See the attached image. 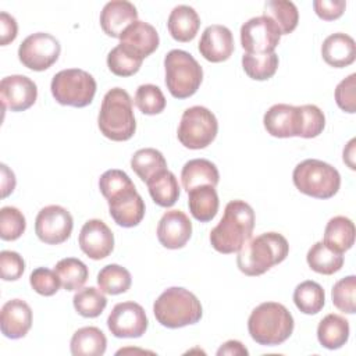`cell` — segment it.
<instances>
[{
  "instance_id": "1",
  "label": "cell",
  "mask_w": 356,
  "mask_h": 356,
  "mask_svg": "<svg viewBox=\"0 0 356 356\" xmlns=\"http://www.w3.org/2000/svg\"><path fill=\"white\" fill-rule=\"evenodd\" d=\"M254 228V211L243 200L227 203L220 222L210 231L211 246L222 254L238 252L250 239Z\"/></svg>"
},
{
  "instance_id": "2",
  "label": "cell",
  "mask_w": 356,
  "mask_h": 356,
  "mask_svg": "<svg viewBox=\"0 0 356 356\" xmlns=\"http://www.w3.org/2000/svg\"><path fill=\"white\" fill-rule=\"evenodd\" d=\"M289 252L286 238L278 232H264L248 239L238 250V268L249 277H257L282 263Z\"/></svg>"
},
{
  "instance_id": "3",
  "label": "cell",
  "mask_w": 356,
  "mask_h": 356,
  "mask_svg": "<svg viewBox=\"0 0 356 356\" xmlns=\"http://www.w3.org/2000/svg\"><path fill=\"white\" fill-rule=\"evenodd\" d=\"M293 327L291 312L277 302L260 303L252 310L248 320V331L252 339L263 346H275L285 342Z\"/></svg>"
},
{
  "instance_id": "4",
  "label": "cell",
  "mask_w": 356,
  "mask_h": 356,
  "mask_svg": "<svg viewBox=\"0 0 356 356\" xmlns=\"http://www.w3.org/2000/svg\"><path fill=\"white\" fill-rule=\"evenodd\" d=\"M97 125L100 132L114 142H124L134 136L136 122L132 99L125 89L113 88L104 95L97 117Z\"/></svg>"
},
{
  "instance_id": "5",
  "label": "cell",
  "mask_w": 356,
  "mask_h": 356,
  "mask_svg": "<svg viewBox=\"0 0 356 356\" xmlns=\"http://www.w3.org/2000/svg\"><path fill=\"white\" fill-rule=\"evenodd\" d=\"M153 313L163 327L181 328L196 324L203 310L195 293L181 286H171L154 300Z\"/></svg>"
},
{
  "instance_id": "6",
  "label": "cell",
  "mask_w": 356,
  "mask_h": 356,
  "mask_svg": "<svg viewBox=\"0 0 356 356\" xmlns=\"http://www.w3.org/2000/svg\"><path fill=\"white\" fill-rule=\"evenodd\" d=\"M292 179L299 192L316 199H330L341 186L338 170L317 159L300 161L293 168Z\"/></svg>"
},
{
  "instance_id": "7",
  "label": "cell",
  "mask_w": 356,
  "mask_h": 356,
  "mask_svg": "<svg viewBox=\"0 0 356 356\" xmlns=\"http://www.w3.org/2000/svg\"><path fill=\"white\" fill-rule=\"evenodd\" d=\"M165 86L172 97L186 99L195 95L203 81V70L185 50H170L164 57Z\"/></svg>"
},
{
  "instance_id": "8",
  "label": "cell",
  "mask_w": 356,
  "mask_h": 356,
  "mask_svg": "<svg viewBox=\"0 0 356 356\" xmlns=\"http://www.w3.org/2000/svg\"><path fill=\"white\" fill-rule=\"evenodd\" d=\"M54 100L63 106L86 107L96 93V81L85 70L68 68L58 71L50 83Z\"/></svg>"
},
{
  "instance_id": "9",
  "label": "cell",
  "mask_w": 356,
  "mask_h": 356,
  "mask_svg": "<svg viewBox=\"0 0 356 356\" xmlns=\"http://www.w3.org/2000/svg\"><path fill=\"white\" fill-rule=\"evenodd\" d=\"M218 122L216 115L203 106H192L182 113L178 125V140L188 149L207 147L217 136Z\"/></svg>"
},
{
  "instance_id": "10",
  "label": "cell",
  "mask_w": 356,
  "mask_h": 356,
  "mask_svg": "<svg viewBox=\"0 0 356 356\" xmlns=\"http://www.w3.org/2000/svg\"><path fill=\"white\" fill-rule=\"evenodd\" d=\"M60 53V42L46 32H36L26 36L18 47L19 61L33 71H44L50 68L58 60Z\"/></svg>"
},
{
  "instance_id": "11",
  "label": "cell",
  "mask_w": 356,
  "mask_h": 356,
  "mask_svg": "<svg viewBox=\"0 0 356 356\" xmlns=\"http://www.w3.org/2000/svg\"><path fill=\"white\" fill-rule=\"evenodd\" d=\"M280 39V28L266 15L253 17L241 26V44L249 54L274 53Z\"/></svg>"
},
{
  "instance_id": "12",
  "label": "cell",
  "mask_w": 356,
  "mask_h": 356,
  "mask_svg": "<svg viewBox=\"0 0 356 356\" xmlns=\"http://www.w3.org/2000/svg\"><path fill=\"white\" fill-rule=\"evenodd\" d=\"M74 228L72 216L67 209L58 204L43 207L35 220V234L47 245H60L65 242Z\"/></svg>"
},
{
  "instance_id": "13",
  "label": "cell",
  "mask_w": 356,
  "mask_h": 356,
  "mask_svg": "<svg viewBox=\"0 0 356 356\" xmlns=\"http://www.w3.org/2000/svg\"><path fill=\"white\" fill-rule=\"evenodd\" d=\"M145 309L136 302L117 303L107 317V327L115 338H139L147 330Z\"/></svg>"
},
{
  "instance_id": "14",
  "label": "cell",
  "mask_w": 356,
  "mask_h": 356,
  "mask_svg": "<svg viewBox=\"0 0 356 356\" xmlns=\"http://www.w3.org/2000/svg\"><path fill=\"white\" fill-rule=\"evenodd\" d=\"M0 96L3 108H8L11 111H25L35 104L38 97V86L25 75H8L0 82Z\"/></svg>"
},
{
  "instance_id": "15",
  "label": "cell",
  "mask_w": 356,
  "mask_h": 356,
  "mask_svg": "<svg viewBox=\"0 0 356 356\" xmlns=\"http://www.w3.org/2000/svg\"><path fill=\"white\" fill-rule=\"evenodd\" d=\"M79 248L92 260L107 257L114 249V235L108 225L99 220H88L79 232Z\"/></svg>"
},
{
  "instance_id": "16",
  "label": "cell",
  "mask_w": 356,
  "mask_h": 356,
  "mask_svg": "<svg viewBox=\"0 0 356 356\" xmlns=\"http://www.w3.org/2000/svg\"><path fill=\"white\" fill-rule=\"evenodd\" d=\"M266 131L275 138H292L302 135V110L300 106L278 103L271 106L264 117Z\"/></svg>"
},
{
  "instance_id": "17",
  "label": "cell",
  "mask_w": 356,
  "mask_h": 356,
  "mask_svg": "<svg viewBox=\"0 0 356 356\" xmlns=\"http://www.w3.org/2000/svg\"><path fill=\"white\" fill-rule=\"evenodd\" d=\"M192 235V222L181 210L165 211L157 225V239L167 249H181Z\"/></svg>"
},
{
  "instance_id": "18",
  "label": "cell",
  "mask_w": 356,
  "mask_h": 356,
  "mask_svg": "<svg viewBox=\"0 0 356 356\" xmlns=\"http://www.w3.org/2000/svg\"><path fill=\"white\" fill-rule=\"evenodd\" d=\"M197 49L207 61L222 63L231 57L235 49L232 32L224 25H210L203 31Z\"/></svg>"
},
{
  "instance_id": "19",
  "label": "cell",
  "mask_w": 356,
  "mask_h": 356,
  "mask_svg": "<svg viewBox=\"0 0 356 356\" xmlns=\"http://www.w3.org/2000/svg\"><path fill=\"white\" fill-rule=\"evenodd\" d=\"M108 213L114 222L124 228L136 227L145 217V202L136 192V188L125 191L107 200Z\"/></svg>"
},
{
  "instance_id": "20",
  "label": "cell",
  "mask_w": 356,
  "mask_h": 356,
  "mask_svg": "<svg viewBox=\"0 0 356 356\" xmlns=\"http://www.w3.org/2000/svg\"><path fill=\"white\" fill-rule=\"evenodd\" d=\"M32 327V309L22 299L6 302L0 313V328L4 337L19 339L28 334Z\"/></svg>"
},
{
  "instance_id": "21",
  "label": "cell",
  "mask_w": 356,
  "mask_h": 356,
  "mask_svg": "<svg viewBox=\"0 0 356 356\" xmlns=\"http://www.w3.org/2000/svg\"><path fill=\"white\" fill-rule=\"evenodd\" d=\"M135 21H138L136 7L127 0L108 1L100 11V26L107 36L118 38Z\"/></svg>"
},
{
  "instance_id": "22",
  "label": "cell",
  "mask_w": 356,
  "mask_h": 356,
  "mask_svg": "<svg viewBox=\"0 0 356 356\" xmlns=\"http://www.w3.org/2000/svg\"><path fill=\"white\" fill-rule=\"evenodd\" d=\"M160 43L159 33L153 25L145 21H135L120 36V44L129 49L142 58L150 56Z\"/></svg>"
},
{
  "instance_id": "23",
  "label": "cell",
  "mask_w": 356,
  "mask_h": 356,
  "mask_svg": "<svg viewBox=\"0 0 356 356\" xmlns=\"http://www.w3.org/2000/svg\"><path fill=\"white\" fill-rule=\"evenodd\" d=\"M321 56L323 60L334 68L348 67L356 58V43L353 38L346 33H332L324 39Z\"/></svg>"
},
{
  "instance_id": "24",
  "label": "cell",
  "mask_w": 356,
  "mask_h": 356,
  "mask_svg": "<svg viewBox=\"0 0 356 356\" xmlns=\"http://www.w3.org/2000/svg\"><path fill=\"white\" fill-rule=\"evenodd\" d=\"M167 26L170 35L175 40L186 43L195 39L200 28V18L195 8L185 4H179L174 7L170 13Z\"/></svg>"
},
{
  "instance_id": "25",
  "label": "cell",
  "mask_w": 356,
  "mask_h": 356,
  "mask_svg": "<svg viewBox=\"0 0 356 356\" xmlns=\"http://www.w3.org/2000/svg\"><path fill=\"white\" fill-rule=\"evenodd\" d=\"M182 186L186 192L200 185L217 186L220 174L214 163L206 159H192L186 161L181 171Z\"/></svg>"
},
{
  "instance_id": "26",
  "label": "cell",
  "mask_w": 356,
  "mask_h": 356,
  "mask_svg": "<svg viewBox=\"0 0 356 356\" xmlns=\"http://www.w3.org/2000/svg\"><path fill=\"white\" fill-rule=\"evenodd\" d=\"M188 206L192 217L200 222L211 221L220 206L218 195L214 186L200 185L188 192Z\"/></svg>"
},
{
  "instance_id": "27",
  "label": "cell",
  "mask_w": 356,
  "mask_h": 356,
  "mask_svg": "<svg viewBox=\"0 0 356 356\" xmlns=\"http://www.w3.org/2000/svg\"><path fill=\"white\" fill-rule=\"evenodd\" d=\"M317 339L327 349H339L349 339V321L341 314H327L317 327Z\"/></svg>"
},
{
  "instance_id": "28",
  "label": "cell",
  "mask_w": 356,
  "mask_h": 356,
  "mask_svg": "<svg viewBox=\"0 0 356 356\" xmlns=\"http://www.w3.org/2000/svg\"><path fill=\"white\" fill-rule=\"evenodd\" d=\"M323 242L338 253L349 250L355 243V224L345 216L332 217L325 225Z\"/></svg>"
},
{
  "instance_id": "29",
  "label": "cell",
  "mask_w": 356,
  "mask_h": 356,
  "mask_svg": "<svg viewBox=\"0 0 356 356\" xmlns=\"http://www.w3.org/2000/svg\"><path fill=\"white\" fill-rule=\"evenodd\" d=\"M107 348V338L97 327H82L71 338L70 349L74 356H102Z\"/></svg>"
},
{
  "instance_id": "30",
  "label": "cell",
  "mask_w": 356,
  "mask_h": 356,
  "mask_svg": "<svg viewBox=\"0 0 356 356\" xmlns=\"http://www.w3.org/2000/svg\"><path fill=\"white\" fill-rule=\"evenodd\" d=\"M146 185L153 202L161 207H171L179 197L178 179L168 168L153 175Z\"/></svg>"
},
{
  "instance_id": "31",
  "label": "cell",
  "mask_w": 356,
  "mask_h": 356,
  "mask_svg": "<svg viewBox=\"0 0 356 356\" xmlns=\"http://www.w3.org/2000/svg\"><path fill=\"white\" fill-rule=\"evenodd\" d=\"M306 261L309 267L324 275H331L339 271L343 266V256L328 248L324 242H316L306 254Z\"/></svg>"
},
{
  "instance_id": "32",
  "label": "cell",
  "mask_w": 356,
  "mask_h": 356,
  "mask_svg": "<svg viewBox=\"0 0 356 356\" xmlns=\"http://www.w3.org/2000/svg\"><path fill=\"white\" fill-rule=\"evenodd\" d=\"M295 306L305 314H317L325 303V293L320 284L314 281H303L293 291Z\"/></svg>"
},
{
  "instance_id": "33",
  "label": "cell",
  "mask_w": 356,
  "mask_h": 356,
  "mask_svg": "<svg viewBox=\"0 0 356 356\" xmlns=\"http://www.w3.org/2000/svg\"><path fill=\"white\" fill-rule=\"evenodd\" d=\"M131 168L143 182H147L157 172L167 170V161L157 149L145 147L134 153L131 157Z\"/></svg>"
},
{
  "instance_id": "34",
  "label": "cell",
  "mask_w": 356,
  "mask_h": 356,
  "mask_svg": "<svg viewBox=\"0 0 356 356\" xmlns=\"http://www.w3.org/2000/svg\"><path fill=\"white\" fill-rule=\"evenodd\" d=\"M271 18L280 28L281 35L291 33L299 21V11L292 1L288 0H268L264 4V14Z\"/></svg>"
},
{
  "instance_id": "35",
  "label": "cell",
  "mask_w": 356,
  "mask_h": 356,
  "mask_svg": "<svg viewBox=\"0 0 356 356\" xmlns=\"http://www.w3.org/2000/svg\"><path fill=\"white\" fill-rule=\"evenodd\" d=\"M54 271L57 273L61 286L65 291L81 289L89 277V270L86 264L82 260L75 257L61 259L56 264Z\"/></svg>"
},
{
  "instance_id": "36",
  "label": "cell",
  "mask_w": 356,
  "mask_h": 356,
  "mask_svg": "<svg viewBox=\"0 0 356 356\" xmlns=\"http://www.w3.org/2000/svg\"><path fill=\"white\" fill-rule=\"evenodd\" d=\"M131 284V273L118 264H107L97 274V285L107 295L124 293L129 289Z\"/></svg>"
},
{
  "instance_id": "37",
  "label": "cell",
  "mask_w": 356,
  "mask_h": 356,
  "mask_svg": "<svg viewBox=\"0 0 356 356\" xmlns=\"http://www.w3.org/2000/svg\"><path fill=\"white\" fill-rule=\"evenodd\" d=\"M143 58L122 44H117L107 54V67L117 76H131L136 74Z\"/></svg>"
},
{
  "instance_id": "38",
  "label": "cell",
  "mask_w": 356,
  "mask_h": 356,
  "mask_svg": "<svg viewBox=\"0 0 356 356\" xmlns=\"http://www.w3.org/2000/svg\"><path fill=\"white\" fill-rule=\"evenodd\" d=\"M74 309L82 317L95 318L103 313L107 306V299L104 292L95 286L81 288L72 298Z\"/></svg>"
},
{
  "instance_id": "39",
  "label": "cell",
  "mask_w": 356,
  "mask_h": 356,
  "mask_svg": "<svg viewBox=\"0 0 356 356\" xmlns=\"http://www.w3.org/2000/svg\"><path fill=\"white\" fill-rule=\"evenodd\" d=\"M242 67L246 75L254 81L270 79L278 68V56L268 54H249L242 56Z\"/></svg>"
},
{
  "instance_id": "40",
  "label": "cell",
  "mask_w": 356,
  "mask_h": 356,
  "mask_svg": "<svg viewBox=\"0 0 356 356\" xmlns=\"http://www.w3.org/2000/svg\"><path fill=\"white\" fill-rule=\"evenodd\" d=\"M135 104L143 114L156 115L165 108V97L159 86L145 83L136 89Z\"/></svg>"
},
{
  "instance_id": "41",
  "label": "cell",
  "mask_w": 356,
  "mask_h": 356,
  "mask_svg": "<svg viewBox=\"0 0 356 356\" xmlns=\"http://www.w3.org/2000/svg\"><path fill=\"white\" fill-rule=\"evenodd\" d=\"M355 291H356V277L355 275H348L345 278H341L337 281L332 286L331 291V298H332V305L346 313V314H353L356 312V305H355Z\"/></svg>"
},
{
  "instance_id": "42",
  "label": "cell",
  "mask_w": 356,
  "mask_h": 356,
  "mask_svg": "<svg viewBox=\"0 0 356 356\" xmlns=\"http://www.w3.org/2000/svg\"><path fill=\"white\" fill-rule=\"evenodd\" d=\"M134 188H135V185L131 181V178L128 177V174L121 170H117V168L107 170L99 178V189L107 200L115 197L117 195H120L125 191L134 189Z\"/></svg>"
},
{
  "instance_id": "43",
  "label": "cell",
  "mask_w": 356,
  "mask_h": 356,
  "mask_svg": "<svg viewBox=\"0 0 356 356\" xmlns=\"http://www.w3.org/2000/svg\"><path fill=\"white\" fill-rule=\"evenodd\" d=\"M26 228V221L17 207L6 206L0 210V238L3 241L18 239Z\"/></svg>"
},
{
  "instance_id": "44",
  "label": "cell",
  "mask_w": 356,
  "mask_h": 356,
  "mask_svg": "<svg viewBox=\"0 0 356 356\" xmlns=\"http://www.w3.org/2000/svg\"><path fill=\"white\" fill-rule=\"evenodd\" d=\"M29 284L32 289L42 296L54 295L61 285L57 273L46 267L35 268L29 275Z\"/></svg>"
},
{
  "instance_id": "45",
  "label": "cell",
  "mask_w": 356,
  "mask_h": 356,
  "mask_svg": "<svg viewBox=\"0 0 356 356\" xmlns=\"http://www.w3.org/2000/svg\"><path fill=\"white\" fill-rule=\"evenodd\" d=\"M302 110V135L300 138L312 139L318 136L325 127L324 113L314 104H303Z\"/></svg>"
},
{
  "instance_id": "46",
  "label": "cell",
  "mask_w": 356,
  "mask_h": 356,
  "mask_svg": "<svg viewBox=\"0 0 356 356\" xmlns=\"http://www.w3.org/2000/svg\"><path fill=\"white\" fill-rule=\"evenodd\" d=\"M355 89H356V74H350L349 76L342 79L335 88V102L338 107L349 114L356 113Z\"/></svg>"
},
{
  "instance_id": "47",
  "label": "cell",
  "mask_w": 356,
  "mask_h": 356,
  "mask_svg": "<svg viewBox=\"0 0 356 356\" xmlns=\"http://www.w3.org/2000/svg\"><path fill=\"white\" fill-rule=\"evenodd\" d=\"M25 270V261L19 253L13 250H1L0 253V275L4 281H15L21 278Z\"/></svg>"
},
{
  "instance_id": "48",
  "label": "cell",
  "mask_w": 356,
  "mask_h": 356,
  "mask_svg": "<svg viewBox=\"0 0 356 356\" xmlns=\"http://www.w3.org/2000/svg\"><path fill=\"white\" fill-rule=\"evenodd\" d=\"M313 8L321 19L334 21L343 14V11L346 8V1H343V0H314Z\"/></svg>"
},
{
  "instance_id": "49",
  "label": "cell",
  "mask_w": 356,
  "mask_h": 356,
  "mask_svg": "<svg viewBox=\"0 0 356 356\" xmlns=\"http://www.w3.org/2000/svg\"><path fill=\"white\" fill-rule=\"evenodd\" d=\"M18 33V25L14 17L6 11L0 13V44L6 46L11 43Z\"/></svg>"
},
{
  "instance_id": "50",
  "label": "cell",
  "mask_w": 356,
  "mask_h": 356,
  "mask_svg": "<svg viewBox=\"0 0 356 356\" xmlns=\"http://www.w3.org/2000/svg\"><path fill=\"white\" fill-rule=\"evenodd\" d=\"M1 168V197H7L15 188V175L14 172L6 165V164H1L0 165Z\"/></svg>"
},
{
  "instance_id": "51",
  "label": "cell",
  "mask_w": 356,
  "mask_h": 356,
  "mask_svg": "<svg viewBox=\"0 0 356 356\" xmlns=\"http://www.w3.org/2000/svg\"><path fill=\"white\" fill-rule=\"evenodd\" d=\"M217 355L218 356H222V355H229V356H232V355H243V356H248L249 352L243 346L242 342L231 339V341H227L225 343H222L220 346V349L217 350Z\"/></svg>"
},
{
  "instance_id": "52",
  "label": "cell",
  "mask_w": 356,
  "mask_h": 356,
  "mask_svg": "<svg viewBox=\"0 0 356 356\" xmlns=\"http://www.w3.org/2000/svg\"><path fill=\"white\" fill-rule=\"evenodd\" d=\"M355 143H356V139H350L348 146L343 149V161L348 164V167L350 170H355Z\"/></svg>"
}]
</instances>
